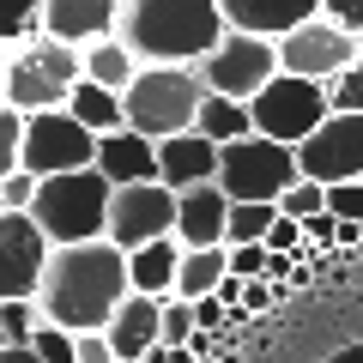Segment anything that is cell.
I'll return each instance as SVG.
<instances>
[{
  "label": "cell",
  "instance_id": "cell-1",
  "mask_svg": "<svg viewBox=\"0 0 363 363\" xmlns=\"http://www.w3.org/2000/svg\"><path fill=\"white\" fill-rule=\"evenodd\" d=\"M128 297H133L128 248H116L109 236L55 248L49 272H43V291H37L43 315H49V321H61L67 333H104Z\"/></svg>",
  "mask_w": 363,
  "mask_h": 363
},
{
  "label": "cell",
  "instance_id": "cell-2",
  "mask_svg": "<svg viewBox=\"0 0 363 363\" xmlns=\"http://www.w3.org/2000/svg\"><path fill=\"white\" fill-rule=\"evenodd\" d=\"M230 18L218 0H128L121 6V43L145 67H200L224 43Z\"/></svg>",
  "mask_w": 363,
  "mask_h": 363
},
{
  "label": "cell",
  "instance_id": "cell-3",
  "mask_svg": "<svg viewBox=\"0 0 363 363\" xmlns=\"http://www.w3.org/2000/svg\"><path fill=\"white\" fill-rule=\"evenodd\" d=\"M109 200H116V182L104 169H61V176H43L37 206L30 218L43 224L55 248L67 242H97L109 230Z\"/></svg>",
  "mask_w": 363,
  "mask_h": 363
},
{
  "label": "cell",
  "instance_id": "cell-4",
  "mask_svg": "<svg viewBox=\"0 0 363 363\" xmlns=\"http://www.w3.org/2000/svg\"><path fill=\"white\" fill-rule=\"evenodd\" d=\"M85 79V55L61 37H30L25 49L6 55V104L18 116H43V109H67L73 85Z\"/></svg>",
  "mask_w": 363,
  "mask_h": 363
},
{
  "label": "cell",
  "instance_id": "cell-5",
  "mask_svg": "<svg viewBox=\"0 0 363 363\" xmlns=\"http://www.w3.org/2000/svg\"><path fill=\"white\" fill-rule=\"evenodd\" d=\"M200 104H206L200 67H140V79L128 85V128H140L145 140H176L200 121Z\"/></svg>",
  "mask_w": 363,
  "mask_h": 363
},
{
  "label": "cell",
  "instance_id": "cell-6",
  "mask_svg": "<svg viewBox=\"0 0 363 363\" xmlns=\"http://www.w3.org/2000/svg\"><path fill=\"white\" fill-rule=\"evenodd\" d=\"M297 145H279L267 133H248V140H230L218 152V188L230 200H279L297 182Z\"/></svg>",
  "mask_w": 363,
  "mask_h": 363
},
{
  "label": "cell",
  "instance_id": "cell-7",
  "mask_svg": "<svg viewBox=\"0 0 363 363\" xmlns=\"http://www.w3.org/2000/svg\"><path fill=\"white\" fill-rule=\"evenodd\" d=\"M248 116H255V133H267V140H279V145H303L327 116H333V97H327L321 79L279 73L255 104H248Z\"/></svg>",
  "mask_w": 363,
  "mask_h": 363
},
{
  "label": "cell",
  "instance_id": "cell-8",
  "mask_svg": "<svg viewBox=\"0 0 363 363\" xmlns=\"http://www.w3.org/2000/svg\"><path fill=\"white\" fill-rule=\"evenodd\" d=\"M279 73H285V67H279V43H272V37H255V30H224V43L200 61L206 91L236 97V104H255Z\"/></svg>",
  "mask_w": 363,
  "mask_h": 363
},
{
  "label": "cell",
  "instance_id": "cell-9",
  "mask_svg": "<svg viewBox=\"0 0 363 363\" xmlns=\"http://www.w3.org/2000/svg\"><path fill=\"white\" fill-rule=\"evenodd\" d=\"M25 169L30 176H61V169H97V133L73 121L67 109L25 116Z\"/></svg>",
  "mask_w": 363,
  "mask_h": 363
},
{
  "label": "cell",
  "instance_id": "cell-10",
  "mask_svg": "<svg viewBox=\"0 0 363 363\" xmlns=\"http://www.w3.org/2000/svg\"><path fill=\"white\" fill-rule=\"evenodd\" d=\"M104 236L116 248H128V255L145 248V242L176 236V188H164V182H128V188H116Z\"/></svg>",
  "mask_w": 363,
  "mask_h": 363
},
{
  "label": "cell",
  "instance_id": "cell-11",
  "mask_svg": "<svg viewBox=\"0 0 363 363\" xmlns=\"http://www.w3.org/2000/svg\"><path fill=\"white\" fill-rule=\"evenodd\" d=\"M49 260H55V242L43 236V224L30 212H0V303L37 297Z\"/></svg>",
  "mask_w": 363,
  "mask_h": 363
},
{
  "label": "cell",
  "instance_id": "cell-12",
  "mask_svg": "<svg viewBox=\"0 0 363 363\" xmlns=\"http://www.w3.org/2000/svg\"><path fill=\"white\" fill-rule=\"evenodd\" d=\"M279 67L333 85L339 73L357 67V37H351L345 25H333V18H309V25H297L291 37H279Z\"/></svg>",
  "mask_w": 363,
  "mask_h": 363
},
{
  "label": "cell",
  "instance_id": "cell-13",
  "mask_svg": "<svg viewBox=\"0 0 363 363\" xmlns=\"http://www.w3.org/2000/svg\"><path fill=\"white\" fill-rule=\"evenodd\" d=\"M297 169L321 188L333 182H363V116H327L309 140L297 145Z\"/></svg>",
  "mask_w": 363,
  "mask_h": 363
},
{
  "label": "cell",
  "instance_id": "cell-14",
  "mask_svg": "<svg viewBox=\"0 0 363 363\" xmlns=\"http://www.w3.org/2000/svg\"><path fill=\"white\" fill-rule=\"evenodd\" d=\"M230 206L236 200L218 182H200V188L176 194V242L182 248H218L224 230H230Z\"/></svg>",
  "mask_w": 363,
  "mask_h": 363
},
{
  "label": "cell",
  "instance_id": "cell-15",
  "mask_svg": "<svg viewBox=\"0 0 363 363\" xmlns=\"http://www.w3.org/2000/svg\"><path fill=\"white\" fill-rule=\"evenodd\" d=\"M218 152L224 145H212L200 128L176 133V140H157V182L176 188V194H188L200 182H218Z\"/></svg>",
  "mask_w": 363,
  "mask_h": 363
},
{
  "label": "cell",
  "instance_id": "cell-16",
  "mask_svg": "<svg viewBox=\"0 0 363 363\" xmlns=\"http://www.w3.org/2000/svg\"><path fill=\"white\" fill-rule=\"evenodd\" d=\"M121 6L128 0H49V37L73 43V49L97 37H121Z\"/></svg>",
  "mask_w": 363,
  "mask_h": 363
},
{
  "label": "cell",
  "instance_id": "cell-17",
  "mask_svg": "<svg viewBox=\"0 0 363 363\" xmlns=\"http://www.w3.org/2000/svg\"><path fill=\"white\" fill-rule=\"evenodd\" d=\"M104 333H109V345H116L121 363H140L152 345H164V297L133 291V297L116 309V321H109Z\"/></svg>",
  "mask_w": 363,
  "mask_h": 363
},
{
  "label": "cell",
  "instance_id": "cell-18",
  "mask_svg": "<svg viewBox=\"0 0 363 363\" xmlns=\"http://www.w3.org/2000/svg\"><path fill=\"white\" fill-rule=\"evenodd\" d=\"M230 30H255V37H291L297 25L321 18V0H218Z\"/></svg>",
  "mask_w": 363,
  "mask_h": 363
},
{
  "label": "cell",
  "instance_id": "cell-19",
  "mask_svg": "<svg viewBox=\"0 0 363 363\" xmlns=\"http://www.w3.org/2000/svg\"><path fill=\"white\" fill-rule=\"evenodd\" d=\"M97 169H104L116 188L128 182H157V140H145L140 128H116L97 140Z\"/></svg>",
  "mask_w": 363,
  "mask_h": 363
},
{
  "label": "cell",
  "instance_id": "cell-20",
  "mask_svg": "<svg viewBox=\"0 0 363 363\" xmlns=\"http://www.w3.org/2000/svg\"><path fill=\"white\" fill-rule=\"evenodd\" d=\"M128 272H133V291L145 297H176V272H182V242L164 236V242H145L128 255Z\"/></svg>",
  "mask_w": 363,
  "mask_h": 363
},
{
  "label": "cell",
  "instance_id": "cell-21",
  "mask_svg": "<svg viewBox=\"0 0 363 363\" xmlns=\"http://www.w3.org/2000/svg\"><path fill=\"white\" fill-rule=\"evenodd\" d=\"M67 116L85 121V128L104 140V133L128 128V97H121V91H109V85H97V79H79L73 97H67Z\"/></svg>",
  "mask_w": 363,
  "mask_h": 363
},
{
  "label": "cell",
  "instance_id": "cell-22",
  "mask_svg": "<svg viewBox=\"0 0 363 363\" xmlns=\"http://www.w3.org/2000/svg\"><path fill=\"white\" fill-rule=\"evenodd\" d=\"M224 279H230V242H218V248H182L176 297L200 303V297H212V291H218Z\"/></svg>",
  "mask_w": 363,
  "mask_h": 363
},
{
  "label": "cell",
  "instance_id": "cell-23",
  "mask_svg": "<svg viewBox=\"0 0 363 363\" xmlns=\"http://www.w3.org/2000/svg\"><path fill=\"white\" fill-rule=\"evenodd\" d=\"M79 55H85V79H97V85L121 91V97H128V85L140 79V67H145L121 37H97V43H85Z\"/></svg>",
  "mask_w": 363,
  "mask_h": 363
},
{
  "label": "cell",
  "instance_id": "cell-24",
  "mask_svg": "<svg viewBox=\"0 0 363 363\" xmlns=\"http://www.w3.org/2000/svg\"><path fill=\"white\" fill-rule=\"evenodd\" d=\"M200 133H206L212 145H230V140H248L255 133V116H248V104H236V97H218V91H206V104H200Z\"/></svg>",
  "mask_w": 363,
  "mask_h": 363
},
{
  "label": "cell",
  "instance_id": "cell-25",
  "mask_svg": "<svg viewBox=\"0 0 363 363\" xmlns=\"http://www.w3.org/2000/svg\"><path fill=\"white\" fill-rule=\"evenodd\" d=\"M49 30V0H0V49H25Z\"/></svg>",
  "mask_w": 363,
  "mask_h": 363
},
{
  "label": "cell",
  "instance_id": "cell-26",
  "mask_svg": "<svg viewBox=\"0 0 363 363\" xmlns=\"http://www.w3.org/2000/svg\"><path fill=\"white\" fill-rule=\"evenodd\" d=\"M272 224H279V200H236L224 242H230V248H242V242H267Z\"/></svg>",
  "mask_w": 363,
  "mask_h": 363
},
{
  "label": "cell",
  "instance_id": "cell-27",
  "mask_svg": "<svg viewBox=\"0 0 363 363\" xmlns=\"http://www.w3.org/2000/svg\"><path fill=\"white\" fill-rule=\"evenodd\" d=\"M43 327V303L37 297H13V303H0V339L6 345H30Z\"/></svg>",
  "mask_w": 363,
  "mask_h": 363
},
{
  "label": "cell",
  "instance_id": "cell-28",
  "mask_svg": "<svg viewBox=\"0 0 363 363\" xmlns=\"http://www.w3.org/2000/svg\"><path fill=\"white\" fill-rule=\"evenodd\" d=\"M25 169V116L13 104H0V182Z\"/></svg>",
  "mask_w": 363,
  "mask_h": 363
},
{
  "label": "cell",
  "instance_id": "cell-29",
  "mask_svg": "<svg viewBox=\"0 0 363 363\" xmlns=\"http://www.w3.org/2000/svg\"><path fill=\"white\" fill-rule=\"evenodd\" d=\"M30 351H37L43 363H79V333H67L61 321H49V315H43V327H37V339H30Z\"/></svg>",
  "mask_w": 363,
  "mask_h": 363
},
{
  "label": "cell",
  "instance_id": "cell-30",
  "mask_svg": "<svg viewBox=\"0 0 363 363\" xmlns=\"http://www.w3.org/2000/svg\"><path fill=\"white\" fill-rule=\"evenodd\" d=\"M279 212H285V218H315V212H327V188L309 182V176H297L285 194H279Z\"/></svg>",
  "mask_w": 363,
  "mask_h": 363
},
{
  "label": "cell",
  "instance_id": "cell-31",
  "mask_svg": "<svg viewBox=\"0 0 363 363\" xmlns=\"http://www.w3.org/2000/svg\"><path fill=\"white\" fill-rule=\"evenodd\" d=\"M194 333H200V315H194V303L188 297H164V345H194Z\"/></svg>",
  "mask_w": 363,
  "mask_h": 363
},
{
  "label": "cell",
  "instance_id": "cell-32",
  "mask_svg": "<svg viewBox=\"0 0 363 363\" xmlns=\"http://www.w3.org/2000/svg\"><path fill=\"white\" fill-rule=\"evenodd\" d=\"M327 97H333V116H363V61L351 73H339L327 85Z\"/></svg>",
  "mask_w": 363,
  "mask_h": 363
},
{
  "label": "cell",
  "instance_id": "cell-33",
  "mask_svg": "<svg viewBox=\"0 0 363 363\" xmlns=\"http://www.w3.org/2000/svg\"><path fill=\"white\" fill-rule=\"evenodd\" d=\"M327 212L363 224V182H333V188H327Z\"/></svg>",
  "mask_w": 363,
  "mask_h": 363
},
{
  "label": "cell",
  "instance_id": "cell-34",
  "mask_svg": "<svg viewBox=\"0 0 363 363\" xmlns=\"http://www.w3.org/2000/svg\"><path fill=\"white\" fill-rule=\"evenodd\" d=\"M267 267H272V248H267V242L230 248V272H236V279H267Z\"/></svg>",
  "mask_w": 363,
  "mask_h": 363
},
{
  "label": "cell",
  "instance_id": "cell-35",
  "mask_svg": "<svg viewBox=\"0 0 363 363\" xmlns=\"http://www.w3.org/2000/svg\"><path fill=\"white\" fill-rule=\"evenodd\" d=\"M0 188H6V212H30V206H37L43 176H30V169H13V176L0 182Z\"/></svg>",
  "mask_w": 363,
  "mask_h": 363
},
{
  "label": "cell",
  "instance_id": "cell-36",
  "mask_svg": "<svg viewBox=\"0 0 363 363\" xmlns=\"http://www.w3.org/2000/svg\"><path fill=\"white\" fill-rule=\"evenodd\" d=\"M339 230H345V218H333V212H315V218H303V236H309V248H339Z\"/></svg>",
  "mask_w": 363,
  "mask_h": 363
},
{
  "label": "cell",
  "instance_id": "cell-37",
  "mask_svg": "<svg viewBox=\"0 0 363 363\" xmlns=\"http://www.w3.org/2000/svg\"><path fill=\"white\" fill-rule=\"evenodd\" d=\"M321 18H333L351 37H363V0H321Z\"/></svg>",
  "mask_w": 363,
  "mask_h": 363
},
{
  "label": "cell",
  "instance_id": "cell-38",
  "mask_svg": "<svg viewBox=\"0 0 363 363\" xmlns=\"http://www.w3.org/2000/svg\"><path fill=\"white\" fill-rule=\"evenodd\" d=\"M194 315H200V333H218L224 321H236V309H230L224 297H200V303H194Z\"/></svg>",
  "mask_w": 363,
  "mask_h": 363
},
{
  "label": "cell",
  "instance_id": "cell-39",
  "mask_svg": "<svg viewBox=\"0 0 363 363\" xmlns=\"http://www.w3.org/2000/svg\"><path fill=\"white\" fill-rule=\"evenodd\" d=\"M79 363H121L109 333H79Z\"/></svg>",
  "mask_w": 363,
  "mask_h": 363
},
{
  "label": "cell",
  "instance_id": "cell-40",
  "mask_svg": "<svg viewBox=\"0 0 363 363\" xmlns=\"http://www.w3.org/2000/svg\"><path fill=\"white\" fill-rule=\"evenodd\" d=\"M0 363H43L30 345H0Z\"/></svg>",
  "mask_w": 363,
  "mask_h": 363
},
{
  "label": "cell",
  "instance_id": "cell-41",
  "mask_svg": "<svg viewBox=\"0 0 363 363\" xmlns=\"http://www.w3.org/2000/svg\"><path fill=\"white\" fill-rule=\"evenodd\" d=\"M327 363H363V339H351V345H339V351H333Z\"/></svg>",
  "mask_w": 363,
  "mask_h": 363
},
{
  "label": "cell",
  "instance_id": "cell-42",
  "mask_svg": "<svg viewBox=\"0 0 363 363\" xmlns=\"http://www.w3.org/2000/svg\"><path fill=\"white\" fill-rule=\"evenodd\" d=\"M140 363H176V345H152V351H145Z\"/></svg>",
  "mask_w": 363,
  "mask_h": 363
},
{
  "label": "cell",
  "instance_id": "cell-43",
  "mask_svg": "<svg viewBox=\"0 0 363 363\" xmlns=\"http://www.w3.org/2000/svg\"><path fill=\"white\" fill-rule=\"evenodd\" d=\"M0 104H6V61H0Z\"/></svg>",
  "mask_w": 363,
  "mask_h": 363
},
{
  "label": "cell",
  "instance_id": "cell-44",
  "mask_svg": "<svg viewBox=\"0 0 363 363\" xmlns=\"http://www.w3.org/2000/svg\"><path fill=\"white\" fill-rule=\"evenodd\" d=\"M0 212H6V188H0Z\"/></svg>",
  "mask_w": 363,
  "mask_h": 363
},
{
  "label": "cell",
  "instance_id": "cell-45",
  "mask_svg": "<svg viewBox=\"0 0 363 363\" xmlns=\"http://www.w3.org/2000/svg\"><path fill=\"white\" fill-rule=\"evenodd\" d=\"M357 61H363V37H357Z\"/></svg>",
  "mask_w": 363,
  "mask_h": 363
},
{
  "label": "cell",
  "instance_id": "cell-46",
  "mask_svg": "<svg viewBox=\"0 0 363 363\" xmlns=\"http://www.w3.org/2000/svg\"><path fill=\"white\" fill-rule=\"evenodd\" d=\"M200 363H218V357H200Z\"/></svg>",
  "mask_w": 363,
  "mask_h": 363
},
{
  "label": "cell",
  "instance_id": "cell-47",
  "mask_svg": "<svg viewBox=\"0 0 363 363\" xmlns=\"http://www.w3.org/2000/svg\"><path fill=\"white\" fill-rule=\"evenodd\" d=\"M0 345H6V339H0Z\"/></svg>",
  "mask_w": 363,
  "mask_h": 363
}]
</instances>
